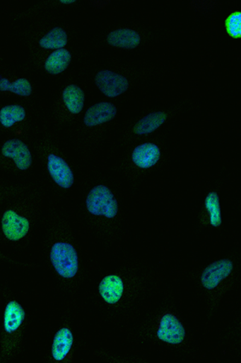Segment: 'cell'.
<instances>
[{
	"instance_id": "d6986e66",
	"label": "cell",
	"mask_w": 241,
	"mask_h": 363,
	"mask_svg": "<svg viewBox=\"0 0 241 363\" xmlns=\"http://www.w3.org/2000/svg\"><path fill=\"white\" fill-rule=\"evenodd\" d=\"M68 36L61 28H52L40 39L39 45L44 50H61L67 45Z\"/></svg>"
},
{
	"instance_id": "7c38bea8",
	"label": "cell",
	"mask_w": 241,
	"mask_h": 363,
	"mask_svg": "<svg viewBox=\"0 0 241 363\" xmlns=\"http://www.w3.org/2000/svg\"><path fill=\"white\" fill-rule=\"evenodd\" d=\"M26 119V110L21 105L9 104L0 108V125L6 130H18Z\"/></svg>"
},
{
	"instance_id": "d4e9b609",
	"label": "cell",
	"mask_w": 241,
	"mask_h": 363,
	"mask_svg": "<svg viewBox=\"0 0 241 363\" xmlns=\"http://www.w3.org/2000/svg\"><path fill=\"white\" fill-rule=\"evenodd\" d=\"M61 3L64 4H71L75 3V0H61Z\"/></svg>"
},
{
	"instance_id": "6da1fadb",
	"label": "cell",
	"mask_w": 241,
	"mask_h": 363,
	"mask_svg": "<svg viewBox=\"0 0 241 363\" xmlns=\"http://www.w3.org/2000/svg\"><path fill=\"white\" fill-rule=\"evenodd\" d=\"M43 189L28 186L0 209V242L19 247L31 242L45 206Z\"/></svg>"
},
{
	"instance_id": "4fadbf2b",
	"label": "cell",
	"mask_w": 241,
	"mask_h": 363,
	"mask_svg": "<svg viewBox=\"0 0 241 363\" xmlns=\"http://www.w3.org/2000/svg\"><path fill=\"white\" fill-rule=\"evenodd\" d=\"M117 109L113 104L105 102L94 104L87 110L84 124L88 127H95L114 118Z\"/></svg>"
},
{
	"instance_id": "52a82bcc",
	"label": "cell",
	"mask_w": 241,
	"mask_h": 363,
	"mask_svg": "<svg viewBox=\"0 0 241 363\" xmlns=\"http://www.w3.org/2000/svg\"><path fill=\"white\" fill-rule=\"evenodd\" d=\"M85 94L79 86L69 85L62 91L60 101L56 107V116L63 121L79 114L84 108Z\"/></svg>"
},
{
	"instance_id": "8992f818",
	"label": "cell",
	"mask_w": 241,
	"mask_h": 363,
	"mask_svg": "<svg viewBox=\"0 0 241 363\" xmlns=\"http://www.w3.org/2000/svg\"><path fill=\"white\" fill-rule=\"evenodd\" d=\"M88 212L94 216L114 218L117 213V203L108 187L100 185L94 187L86 199Z\"/></svg>"
},
{
	"instance_id": "8fae6325",
	"label": "cell",
	"mask_w": 241,
	"mask_h": 363,
	"mask_svg": "<svg viewBox=\"0 0 241 363\" xmlns=\"http://www.w3.org/2000/svg\"><path fill=\"white\" fill-rule=\"evenodd\" d=\"M74 345V335L67 326L59 330L52 344L51 356L55 362H61L66 359Z\"/></svg>"
},
{
	"instance_id": "cb8c5ba5",
	"label": "cell",
	"mask_w": 241,
	"mask_h": 363,
	"mask_svg": "<svg viewBox=\"0 0 241 363\" xmlns=\"http://www.w3.org/2000/svg\"><path fill=\"white\" fill-rule=\"evenodd\" d=\"M0 260H4V261H7L10 263H11V264H13L14 266H17V267H31L30 266L31 265H27V264H25V263H22L21 262H18V261H16L13 259H11V257H8V256H6L1 253H0Z\"/></svg>"
},
{
	"instance_id": "7a4b0ae2",
	"label": "cell",
	"mask_w": 241,
	"mask_h": 363,
	"mask_svg": "<svg viewBox=\"0 0 241 363\" xmlns=\"http://www.w3.org/2000/svg\"><path fill=\"white\" fill-rule=\"evenodd\" d=\"M45 235L43 247L44 259L62 279H74L79 271L78 252L70 242L66 231L55 223L49 226Z\"/></svg>"
},
{
	"instance_id": "7402d4cb",
	"label": "cell",
	"mask_w": 241,
	"mask_h": 363,
	"mask_svg": "<svg viewBox=\"0 0 241 363\" xmlns=\"http://www.w3.org/2000/svg\"><path fill=\"white\" fill-rule=\"evenodd\" d=\"M28 185H18L0 182V207L14 197L20 192L25 190Z\"/></svg>"
},
{
	"instance_id": "e0dca14e",
	"label": "cell",
	"mask_w": 241,
	"mask_h": 363,
	"mask_svg": "<svg viewBox=\"0 0 241 363\" xmlns=\"http://www.w3.org/2000/svg\"><path fill=\"white\" fill-rule=\"evenodd\" d=\"M71 58V54L67 50H56L47 55L43 60L44 69L52 74H61L67 69Z\"/></svg>"
},
{
	"instance_id": "ba28073f",
	"label": "cell",
	"mask_w": 241,
	"mask_h": 363,
	"mask_svg": "<svg viewBox=\"0 0 241 363\" xmlns=\"http://www.w3.org/2000/svg\"><path fill=\"white\" fill-rule=\"evenodd\" d=\"M157 336L164 342L177 345L184 341V327L175 315L166 313L158 322Z\"/></svg>"
},
{
	"instance_id": "277c9868",
	"label": "cell",
	"mask_w": 241,
	"mask_h": 363,
	"mask_svg": "<svg viewBox=\"0 0 241 363\" xmlns=\"http://www.w3.org/2000/svg\"><path fill=\"white\" fill-rule=\"evenodd\" d=\"M33 165L30 147L18 138L8 139L0 147V167L11 172H25Z\"/></svg>"
},
{
	"instance_id": "ffe728a7",
	"label": "cell",
	"mask_w": 241,
	"mask_h": 363,
	"mask_svg": "<svg viewBox=\"0 0 241 363\" xmlns=\"http://www.w3.org/2000/svg\"><path fill=\"white\" fill-rule=\"evenodd\" d=\"M167 120V115L163 112L153 113L140 120L134 132L139 135L151 133L160 128Z\"/></svg>"
},
{
	"instance_id": "ac0fdd59",
	"label": "cell",
	"mask_w": 241,
	"mask_h": 363,
	"mask_svg": "<svg viewBox=\"0 0 241 363\" xmlns=\"http://www.w3.org/2000/svg\"><path fill=\"white\" fill-rule=\"evenodd\" d=\"M107 39L110 45L124 49L136 48L141 42L139 34L128 28L117 29L110 33Z\"/></svg>"
},
{
	"instance_id": "5bb4252c",
	"label": "cell",
	"mask_w": 241,
	"mask_h": 363,
	"mask_svg": "<svg viewBox=\"0 0 241 363\" xmlns=\"http://www.w3.org/2000/svg\"><path fill=\"white\" fill-rule=\"evenodd\" d=\"M160 150L158 145L144 143L137 146L132 154V160L139 168L148 169L156 165L160 159Z\"/></svg>"
},
{
	"instance_id": "9c48e42d",
	"label": "cell",
	"mask_w": 241,
	"mask_h": 363,
	"mask_svg": "<svg viewBox=\"0 0 241 363\" xmlns=\"http://www.w3.org/2000/svg\"><path fill=\"white\" fill-rule=\"evenodd\" d=\"M96 84L105 96L110 98L119 96L127 91L129 82L120 74L110 70H102L96 76Z\"/></svg>"
},
{
	"instance_id": "9a60e30c",
	"label": "cell",
	"mask_w": 241,
	"mask_h": 363,
	"mask_svg": "<svg viewBox=\"0 0 241 363\" xmlns=\"http://www.w3.org/2000/svg\"><path fill=\"white\" fill-rule=\"evenodd\" d=\"M33 86L26 79L3 77L0 79V95L28 98L32 96Z\"/></svg>"
},
{
	"instance_id": "44dd1931",
	"label": "cell",
	"mask_w": 241,
	"mask_h": 363,
	"mask_svg": "<svg viewBox=\"0 0 241 363\" xmlns=\"http://www.w3.org/2000/svg\"><path fill=\"white\" fill-rule=\"evenodd\" d=\"M205 207L209 213L210 224L213 227H220L222 223L221 211L218 195L210 192L205 200Z\"/></svg>"
},
{
	"instance_id": "603a6c76",
	"label": "cell",
	"mask_w": 241,
	"mask_h": 363,
	"mask_svg": "<svg viewBox=\"0 0 241 363\" xmlns=\"http://www.w3.org/2000/svg\"><path fill=\"white\" fill-rule=\"evenodd\" d=\"M227 32L233 38L241 37V13H234L228 17L226 21Z\"/></svg>"
},
{
	"instance_id": "3957f363",
	"label": "cell",
	"mask_w": 241,
	"mask_h": 363,
	"mask_svg": "<svg viewBox=\"0 0 241 363\" xmlns=\"http://www.w3.org/2000/svg\"><path fill=\"white\" fill-rule=\"evenodd\" d=\"M26 330V312L21 304L11 301L5 307L0 333V362H6L18 352Z\"/></svg>"
},
{
	"instance_id": "30bf717a",
	"label": "cell",
	"mask_w": 241,
	"mask_h": 363,
	"mask_svg": "<svg viewBox=\"0 0 241 363\" xmlns=\"http://www.w3.org/2000/svg\"><path fill=\"white\" fill-rule=\"evenodd\" d=\"M233 262L229 260L217 261L206 268L201 275V282L206 289L213 290L233 271Z\"/></svg>"
},
{
	"instance_id": "2e32d148",
	"label": "cell",
	"mask_w": 241,
	"mask_h": 363,
	"mask_svg": "<svg viewBox=\"0 0 241 363\" xmlns=\"http://www.w3.org/2000/svg\"><path fill=\"white\" fill-rule=\"evenodd\" d=\"M124 286L122 280L117 275H108L99 285L100 295L109 304H115L120 301Z\"/></svg>"
},
{
	"instance_id": "5b68a950",
	"label": "cell",
	"mask_w": 241,
	"mask_h": 363,
	"mask_svg": "<svg viewBox=\"0 0 241 363\" xmlns=\"http://www.w3.org/2000/svg\"><path fill=\"white\" fill-rule=\"evenodd\" d=\"M40 159L45 169L54 184L64 190L71 189L74 184V174L71 167L51 145L41 147Z\"/></svg>"
}]
</instances>
